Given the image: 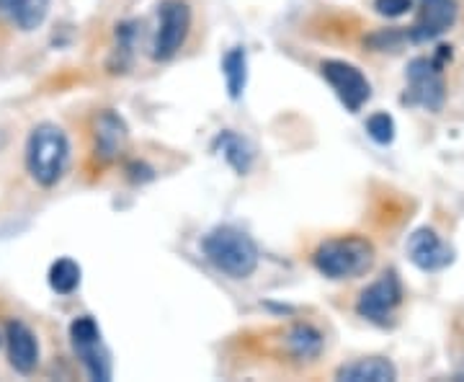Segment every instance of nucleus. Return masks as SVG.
<instances>
[{"mask_svg":"<svg viewBox=\"0 0 464 382\" xmlns=\"http://www.w3.org/2000/svg\"><path fill=\"white\" fill-rule=\"evenodd\" d=\"M201 249L215 269L227 274L230 279H248L258 269V246L253 243L250 235L230 225L215 228L204 238Z\"/></svg>","mask_w":464,"mask_h":382,"instance_id":"obj_2","label":"nucleus"},{"mask_svg":"<svg viewBox=\"0 0 464 382\" xmlns=\"http://www.w3.org/2000/svg\"><path fill=\"white\" fill-rule=\"evenodd\" d=\"M315 269L328 279H353L374 264V246L364 235H341L320 243L313 253Z\"/></svg>","mask_w":464,"mask_h":382,"instance_id":"obj_1","label":"nucleus"},{"mask_svg":"<svg viewBox=\"0 0 464 382\" xmlns=\"http://www.w3.org/2000/svg\"><path fill=\"white\" fill-rule=\"evenodd\" d=\"M335 377L343 382H390L398 377V369L382 357H369V359H356L351 365H343L335 372Z\"/></svg>","mask_w":464,"mask_h":382,"instance_id":"obj_14","label":"nucleus"},{"mask_svg":"<svg viewBox=\"0 0 464 382\" xmlns=\"http://www.w3.org/2000/svg\"><path fill=\"white\" fill-rule=\"evenodd\" d=\"M320 70H323V78L331 83L335 96L341 99L348 112H359L372 96V85L359 67L341 63V60H328L320 65Z\"/></svg>","mask_w":464,"mask_h":382,"instance_id":"obj_7","label":"nucleus"},{"mask_svg":"<svg viewBox=\"0 0 464 382\" xmlns=\"http://www.w3.org/2000/svg\"><path fill=\"white\" fill-rule=\"evenodd\" d=\"M408 256L420 271H441L454 261V250L431 228H420L408 238Z\"/></svg>","mask_w":464,"mask_h":382,"instance_id":"obj_9","label":"nucleus"},{"mask_svg":"<svg viewBox=\"0 0 464 382\" xmlns=\"http://www.w3.org/2000/svg\"><path fill=\"white\" fill-rule=\"evenodd\" d=\"M3 341H5V336H0V344H3Z\"/></svg>","mask_w":464,"mask_h":382,"instance_id":"obj_21","label":"nucleus"},{"mask_svg":"<svg viewBox=\"0 0 464 382\" xmlns=\"http://www.w3.org/2000/svg\"><path fill=\"white\" fill-rule=\"evenodd\" d=\"M70 341L78 354L81 365L91 375V380H111V357L103 347L99 323L91 316L75 318L70 323Z\"/></svg>","mask_w":464,"mask_h":382,"instance_id":"obj_4","label":"nucleus"},{"mask_svg":"<svg viewBox=\"0 0 464 382\" xmlns=\"http://www.w3.org/2000/svg\"><path fill=\"white\" fill-rule=\"evenodd\" d=\"M222 150H225L227 163H230L237 173H246V171H248L250 161H253V152H250V148L240 140V137L225 134V137H222Z\"/></svg>","mask_w":464,"mask_h":382,"instance_id":"obj_18","label":"nucleus"},{"mask_svg":"<svg viewBox=\"0 0 464 382\" xmlns=\"http://www.w3.org/2000/svg\"><path fill=\"white\" fill-rule=\"evenodd\" d=\"M411 5H413V0H374L377 14L390 18L402 16L405 11H411Z\"/></svg>","mask_w":464,"mask_h":382,"instance_id":"obj_20","label":"nucleus"},{"mask_svg":"<svg viewBox=\"0 0 464 382\" xmlns=\"http://www.w3.org/2000/svg\"><path fill=\"white\" fill-rule=\"evenodd\" d=\"M457 21V0H420V14L415 18L411 39L431 42Z\"/></svg>","mask_w":464,"mask_h":382,"instance_id":"obj_11","label":"nucleus"},{"mask_svg":"<svg viewBox=\"0 0 464 382\" xmlns=\"http://www.w3.org/2000/svg\"><path fill=\"white\" fill-rule=\"evenodd\" d=\"M70 161V142L67 134L57 124H39L34 127L26 142V171L39 186H54L65 176Z\"/></svg>","mask_w":464,"mask_h":382,"instance_id":"obj_3","label":"nucleus"},{"mask_svg":"<svg viewBox=\"0 0 464 382\" xmlns=\"http://www.w3.org/2000/svg\"><path fill=\"white\" fill-rule=\"evenodd\" d=\"M191 29V11L181 0H166L160 5V26L152 42V57L155 60H170L181 50L186 36Z\"/></svg>","mask_w":464,"mask_h":382,"instance_id":"obj_6","label":"nucleus"},{"mask_svg":"<svg viewBox=\"0 0 464 382\" xmlns=\"http://www.w3.org/2000/svg\"><path fill=\"white\" fill-rule=\"evenodd\" d=\"M93 137H96V155H99L101 161H114L116 155H119V150L124 148V142H127V127H124V122L116 114L103 112L96 119Z\"/></svg>","mask_w":464,"mask_h":382,"instance_id":"obj_13","label":"nucleus"},{"mask_svg":"<svg viewBox=\"0 0 464 382\" xmlns=\"http://www.w3.org/2000/svg\"><path fill=\"white\" fill-rule=\"evenodd\" d=\"M52 0H0V24L18 32H34L44 24Z\"/></svg>","mask_w":464,"mask_h":382,"instance_id":"obj_12","label":"nucleus"},{"mask_svg":"<svg viewBox=\"0 0 464 382\" xmlns=\"http://www.w3.org/2000/svg\"><path fill=\"white\" fill-rule=\"evenodd\" d=\"M3 336H5L11 367L16 372H21V375H32L36 365H39V341H36L32 328L24 320L11 318L5 323V333Z\"/></svg>","mask_w":464,"mask_h":382,"instance_id":"obj_10","label":"nucleus"},{"mask_svg":"<svg viewBox=\"0 0 464 382\" xmlns=\"http://www.w3.org/2000/svg\"><path fill=\"white\" fill-rule=\"evenodd\" d=\"M400 299H402L400 279L395 277V271H387V274H382L377 282L369 284L362 292V298L356 302V313L366 318V320H372V323L384 326L392 318V313H395Z\"/></svg>","mask_w":464,"mask_h":382,"instance_id":"obj_8","label":"nucleus"},{"mask_svg":"<svg viewBox=\"0 0 464 382\" xmlns=\"http://www.w3.org/2000/svg\"><path fill=\"white\" fill-rule=\"evenodd\" d=\"M81 284V266L72 259H60L50 269V287L57 295H72Z\"/></svg>","mask_w":464,"mask_h":382,"instance_id":"obj_16","label":"nucleus"},{"mask_svg":"<svg viewBox=\"0 0 464 382\" xmlns=\"http://www.w3.org/2000/svg\"><path fill=\"white\" fill-rule=\"evenodd\" d=\"M366 132L369 137L374 140V142H380V145H390L392 140H395V119L390 117V114H372L369 122H366Z\"/></svg>","mask_w":464,"mask_h":382,"instance_id":"obj_19","label":"nucleus"},{"mask_svg":"<svg viewBox=\"0 0 464 382\" xmlns=\"http://www.w3.org/2000/svg\"><path fill=\"white\" fill-rule=\"evenodd\" d=\"M225 83H227V91H230V99H240L243 88H246V81H248V60H246V50L235 47L225 54Z\"/></svg>","mask_w":464,"mask_h":382,"instance_id":"obj_15","label":"nucleus"},{"mask_svg":"<svg viewBox=\"0 0 464 382\" xmlns=\"http://www.w3.org/2000/svg\"><path fill=\"white\" fill-rule=\"evenodd\" d=\"M444 96H447V88H444L439 60L415 57L408 65V96H405V101L413 106H423L429 112H439L444 106Z\"/></svg>","mask_w":464,"mask_h":382,"instance_id":"obj_5","label":"nucleus"},{"mask_svg":"<svg viewBox=\"0 0 464 382\" xmlns=\"http://www.w3.org/2000/svg\"><path fill=\"white\" fill-rule=\"evenodd\" d=\"M289 347L299 359H310L323 349V336L313 326H295V331L289 333Z\"/></svg>","mask_w":464,"mask_h":382,"instance_id":"obj_17","label":"nucleus"}]
</instances>
